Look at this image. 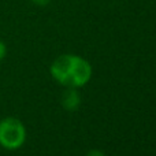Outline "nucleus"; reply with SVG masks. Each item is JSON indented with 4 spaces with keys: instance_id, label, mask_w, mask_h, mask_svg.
I'll list each match as a JSON object with an SVG mask.
<instances>
[{
    "instance_id": "nucleus-3",
    "label": "nucleus",
    "mask_w": 156,
    "mask_h": 156,
    "mask_svg": "<svg viewBox=\"0 0 156 156\" xmlns=\"http://www.w3.org/2000/svg\"><path fill=\"white\" fill-rule=\"evenodd\" d=\"M81 104V94L77 88H67L62 96V105L67 111H76Z\"/></svg>"
},
{
    "instance_id": "nucleus-1",
    "label": "nucleus",
    "mask_w": 156,
    "mask_h": 156,
    "mask_svg": "<svg viewBox=\"0 0 156 156\" xmlns=\"http://www.w3.org/2000/svg\"><path fill=\"white\" fill-rule=\"evenodd\" d=\"M49 73L58 83L66 88H81L92 78V66L78 55L65 54L58 56L49 67Z\"/></svg>"
},
{
    "instance_id": "nucleus-6",
    "label": "nucleus",
    "mask_w": 156,
    "mask_h": 156,
    "mask_svg": "<svg viewBox=\"0 0 156 156\" xmlns=\"http://www.w3.org/2000/svg\"><path fill=\"white\" fill-rule=\"evenodd\" d=\"M32 3H34V4H37V5H47L51 0H30Z\"/></svg>"
},
{
    "instance_id": "nucleus-2",
    "label": "nucleus",
    "mask_w": 156,
    "mask_h": 156,
    "mask_svg": "<svg viewBox=\"0 0 156 156\" xmlns=\"http://www.w3.org/2000/svg\"><path fill=\"white\" fill-rule=\"evenodd\" d=\"M26 140V129L16 118H4L0 121V145L5 149H18Z\"/></svg>"
},
{
    "instance_id": "nucleus-4",
    "label": "nucleus",
    "mask_w": 156,
    "mask_h": 156,
    "mask_svg": "<svg viewBox=\"0 0 156 156\" xmlns=\"http://www.w3.org/2000/svg\"><path fill=\"white\" fill-rule=\"evenodd\" d=\"M5 54H7V47H5V44L3 41H0V62L4 59Z\"/></svg>"
},
{
    "instance_id": "nucleus-5",
    "label": "nucleus",
    "mask_w": 156,
    "mask_h": 156,
    "mask_svg": "<svg viewBox=\"0 0 156 156\" xmlns=\"http://www.w3.org/2000/svg\"><path fill=\"white\" fill-rule=\"evenodd\" d=\"M86 156H105L104 152H101L100 149H90V151L86 154Z\"/></svg>"
}]
</instances>
